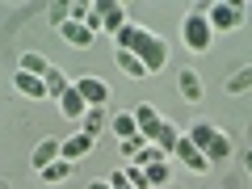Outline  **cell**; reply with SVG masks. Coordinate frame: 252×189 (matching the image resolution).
Masks as SVG:
<instances>
[{"instance_id": "obj_1", "label": "cell", "mask_w": 252, "mask_h": 189, "mask_svg": "<svg viewBox=\"0 0 252 189\" xmlns=\"http://www.w3.org/2000/svg\"><path fill=\"white\" fill-rule=\"evenodd\" d=\"M114 42H118V51H130V55H135V59L147 67V76L164 72V63H168V42L156 38L152 30L139 26V21H126V26L114 34Z\"/></svg>"}, {"instance_id": "obj_2", "label": "cell", "mask_w": 252, "mask_h": 189, "mask_svg": "<svg viewBox=\"0 0 252 189\" xmlns=\"http://www.w3.org/2000/svg\"><path fill=\"white\" fill-rule=\"evenodd\" d=\"M181 34H185V46L189 51H210V38H215V30H210V21H206V9H189V17H185V26H181Z\"/></svg>"}, {"instance_id": "obj_3", "label": "cell", "mask_w": 252, "mask_h": 189, "mask_svg": "<svg viewBox=\"0 0 252 189\" xmlns=\"http://www.w3.org/2000/svg\"><path fill=\"white\" fill-rule=\"evenodd\" d=\"M206 21H210V30H240L244 26V4L215 0V4H206Z\"/></svg>"}, {"instance_id": "obj_4", "label": "cell", "mask_w": 252, "mask_h": 189, "mask_svg": "<svg viewBox=\"0 0 252 189\" xmlns=\"http://www.w3.org/2000/svg\"><path fill=\"white\" fill-rule=\"evenodd\" d=\"M72 84H76V93L84 97V105H89V109H105L109 84L101 80V76H80V80H72Z\"/></svg>"}, {"instance_id": "obj_5", "label": "cell", "mask_w": 252, "mask_h": 189, "mask_svg": "<svg viewBox=\"0 0 252 189\" xmlns=\"http://www.w3.org/2000/svg\"><path fill=\"white\" fill-rule=\"evenodd\" d=\"M97 21H101V34H118L130 17H126V9L114 4V0H97Z\"/></svg>"}, {"instance_id": "obj_6", "label": "cell", "mask_w": 252, "mask_h": 189, "mask_svg": "<svg viewBox=\"0 0 252 189\" xmlns=\"http://www.w3.org/2000/svg\"><path fill=\"white\" fill-rule=\"evenodd\" d=\"M93 143H97L93 135H84V130H76L72 139H63V143H59V156H63L67 164H76V160H84V156L93 152Z\"/></svg>"}, {"instance_id": "obj_7", "label": "cell", "mask_w": 252, "mask_h": 189, "mask_svg": "<svg viewBox=\"0 0 252 189\" xmlns=\"http://www.w3.org/2000/svg\"><path fill=\"white\" fill-rule=\"evenodd\" d=\"M172 156H177V160L185 164L189 172H206V168H210V160H206V156H202V152H198V147H193V143H189L185 135L177 139V152H172Z\"/></svg>"}, {"instance_id": "obj_8", "label": "cell", "mask_w": 252, "mask_h": 189, "mask_svg": "<svg viewBox=\"0 0 252 189\" xmlns=\"http://www.w3.org/2000/svg\"><path fill=\"white\" fill-rule=\"evenodd\" d=\"M135 126H139V135H143L147 143H152V139H156V130L164 126V118L156 114V105H147V101H143V105H135Z\"/></svg>"}, {"instance_id": "obj_9", "label": "cell", "mask_w": 252, "mask_h": 189, "mask_svg": "<svg viewBox=\"0 0 252 189\" xmlns=\"http://www.w3.org/2000/svg\"><path fill=\"white\" fill-rule=\"evenodd\" d=\"M13 89H17L21 97H34V101H42V97H46L42 76H30V72H17V76H13Z\"/></svg>"}, {"instance_id": "obj_10", "label": "cell", "mask_w": 252, "mask_h": 189, "mask_svg": "<svg viewBox=\"0 0 252 189\" xmlns=\"http://www.w3.org/2000/svg\"><path fill=\"white\" fill-rule=\"evenodd\" d=\"M59 109H63V118H84V114H89V105H84V97L76 93V84H67V89H63Z\"/></svg>"}, {"instance_id": "obj_11", "label": "cell", "mask_w": 252, "mask_h": 189, "mask_svg": "<svg viewBox=\"0 0 252 189\" xmlns=\"http://www.w3.org/2000/svg\"><path fill=\"white\" fill-rule=\"evenodd\" d=\"M59 34H63V42H72V46H89L93 38H97L89 26H80V21H63V26H59Z\"/></svg>"}, {"instance_id": "obj_12", "label": "cell", "mask_w": 252, "mask_h": 189, "mask_svg": "<svg viewBox=\"0 0 252 189\" xmlns=\"http://www.w3.org/2000/svg\"><path fill=\"white\" fill-rule=\"evenodd\" d=\"M177 84H181V97H185L189 105H198V101H202V80H198V72H189V67H185V72L177 76Z\"/></svg>"}, {"instance_id": "obj_13", "label": "cell", "mask_w": 252, "mask_h": 189, "mask_svg": "<svg viewBox=\"0 0 252 189\" xmlns=\"http://www.w3.org/2000/svg\"><path fill=\"white\" fill-rule=\"evenodd\" d=\"M177 126H172V122H164L160 126V130H156V139H152V147H160V156H172V152H177Z\"/></svg>"}, {"instance_id": "obj_14", "label": "cell", "mask_w": 252, "mask_h": 189, "mask_svg": "<svg viewBox=\"0 0 252 189\" xmlns=\"http://www.w3.org/2000/svg\"><path fill=\"white\" fill-rule=\"evenodd\" d=\"M55 160H59V139H42V143L34 147V168L42 172L46 164H55Z\"/></svg>"}, {"instance_id": "obj_15", "label": "cell", "mask_w": 252, "mask_h": 189, "mask_svg": "<svg viewBox=\"0 0 252 189\" xmlns=\"http://www.w3.org/2000/svg\"><path fill=\"white\" fill-rule=\"evenodd\" d=\"M215 135H219V130H215V126H210V122H198V126H193V130H189L185 139H189V143H193V147H198L202 156H206V147H210V139H215Z\"/></svg>"}, {"instance_id": "obj_16", "label": "cell", "mask_w": 252, "mask_h": 189, "mask_svg": "<svg viewBox=\"0 0 252 189\" xmlns=\"http://www.w3.org/2000/svg\"><path fill=\"white\" fill-rule=\"evenodd\" d=\"M67 177H72V164L63 160V156H59L55 164H46V168H42V181H46V185H63Z\"/></svg>"}, {"instance_id": "obj_17", "label": "cell", "mask_w": 252, "mask_h": 189, "mask_svg": "<svg viewBox=\"0 0 252 189\" xmlns=\"http://www.w3.org/2000/svg\"><path fill=\"white\" fill-rule=\"evenodd\" d=\"M114 59H118V67H122L126 76H135V80H143V76H147V67H143L130 51H114Z\"/></svg>"}, {"instance_id": "obj_18", "label": "cell", "mask_w": 252, "mask_h": 189, "mask_svg": "<svg viewBox=\"0 0 252 189\" xmlns=\"http://www.w3.org/2000/svg\"><path fill=\"white\" fill-rule=\"evenodd\" d=\"M17 72H30V76H46V72H51V63H46L38 51H26V55H21V67H17Z\"/></svg>"}, {"instance_id": "obj_19", "label": "cell", "mask_w": 252, "mask_h": 189, "mask_svg": "<svg viewBox=\"0 0 252 189\" xmlns=\"http://www.w3.org/2000/svg\"><path fill=\"white\" fill-rule=\"evenodd\" d=\"M143 177H147V189H152V185H168V181H172L168 160H156V164H147V168H143Z\"/></svg>"}, {"instance_id": "obj_20", "label": "cell", "mask_w": 252, "mask_h": 189, "mask_svg": "<svg viewBox=\"0 0 252 189\" xmlns=\"http://www.w3.org/2000/svg\"><path fill=\"white\" fill-rule=\"evenodd\" d=\"M227 156H231V139H227L223 130H219V135L210 139V147H206V160L215 164V160H227Z\"/></svg>"}, {"instance_id": "obj_21", "label": "cell", "mask_w": 252, "mask_h": 189, "mask_svg": "<svg viewBox=\"0 0 252 189\" xmlns=\"http://www.w3.org/2000/svg\"><path fill=\"white\" fill-rule=\"evenodd\" d=\"M101 126H105V109H89V114L80 118V130H84V135H93V139L101 135Z\"/></svg>"}, {"instance_id": "obj_22", "label": "cell", "mask_w": 252, "mask_h": 189, "mask_svg": "<svg viewBox=\"0 0 252 189\" xmlns=\"http://www.w3.org/2000/svg\"><path fill=\"white\" fill-rule=\"evenodd\" d=\"M118 130V139H135L139 135V126H135V114H114V122H109Z\"/></svg>"}, {"instance_id": "obj_23", "label": "cell", "mask_w": 252, "mask_h": 189, "mask_svg": "<svg viewBox=\"0 0 252 189\" xmlns=\"http://www.w3.org/2000/svg\"><path fill=\"white\" fill-rule=\"evenodd\" d=\"M42 84H46V97H55V101L63 97V89H67V80H63V72H59V67H51V72L42 76Z\"/></svg>"}, {"instance_id": "obj_24", "label": "cell", "mask_w": 252, "mask_h": 189, "mask_svg": "<svg viewBox=\"0 0 252 189\" xmlns=\"http://www.w3.org/2000/svg\"><path fill=\"white\" fill-rule=\"evenodd\" d=\"M248 89H252V63H248V67H240V72L227 80V93H231V97H235V93H248Z\"/></svg>"}, {"instance_id": "obj_25", "label": "cell", "mask_w": 252, "mask_h": 189, "mask_svg": "<svg viewBox=\"0 0 252 189\" xmlns=\"http://www.w3.org/2000/svg\"><path fill=\"white\" fill-rule=\"evenodd\" d=\"M93 17V4L89 0H76V4H67V21H80V26H89Z\"/></svg>"}, {"instance_id": "obj_26", "label": "cell", "mask_w": 252, "mask_h": 189, "mask_svg": "<svg viewBox=\"0 0 252 189\" xmlns=\"http://www.w3.org/2000/svg\"><path fill=\"white\" fill-rule=\"evenodd\" d=\"M143 147H147V139H143V135H135V139H122V156H130V160H135V156L143 152Z\"/></svg>"}, {"instance_id": "obj_27", "label": "cell", "mask_w": 252, "mask_h": 189, "mask_svg": "<svg viewBox=\"0 0 252 189\" xmlns=\"http://www.w3.org/2000/svg\"><path fill=\"white\" fill-rule=\"evenodd\" d=\"M126 181H130V189H147V177H143V168H135V164L126 168Z\"/></svg>"}, {"instance_id": "obj_28", "label": "cell", "mask_w": 252, "mask_h": 189, "mask_svg": "<svg viewBox=\"0 0 252 189\" xmlns=\"http://www.w3.org/2000/svg\"><path fill=\"white\" fill-rule=\"evenodd\" d=\"M51 21H55V26H63V21H67V4H55V9H51Z\"/></svg>"}, {"instance_id": "obj_29", "label": "cell", "mask_w": 252, "mask_h": 189, "mask_svg": "<svg viewBox=\"0 0 252 189\" xmlns=\"http://www.w3.org/2000/svg\"><path fill=\"white\" fill-rule=\"evenodd\" d=\"M109 189H130V181H126V172H114V177H109Z\"/></svg>"}, {"instance_id": "obj_30", "label": "cell", "mask_w": 252, "mask_h": 189, "mask_svg": "<svg viewBox=\"0 0 252 189\" xmlns=\"http://www.w3.org/2000/svg\"><path fill=\"white\" fill-rule=\"evenodd\" d=\"M244 168H248V177H252V152H244Z\"/></svg>"}, {"instance_id": "obj_31", "label": "cell", "mask_w": 252, "mask_h": 189, "mask_svg": "<svg viewBox=\"0 0 252 189\" xmlns=\"http://www.w3.org/2000/svg\"><path fill=\"white\" fill-rule=\"evenodd\" d=\"M89 189H109V181H93V185Z\"/></svg>"}]
</instances>
